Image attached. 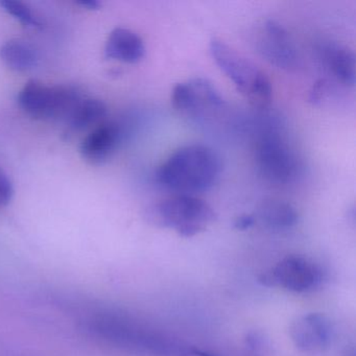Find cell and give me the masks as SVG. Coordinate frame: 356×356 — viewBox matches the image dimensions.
Wrapping results in <instances>:
<instances>
[{
    "instance_id": "1",
    "label": "cell",
    "mask_w": 356,
    "mask_h": 356,
    "mask_svg": "<svg viewBox=\"0 0 356 356\" xmlns=\"http://www.w3.org/2000/svg\"><path fill=\"white\" fill-rule=\"evenodd\" d=\"M88 332L101 343L134 356H193L195 347L113 312H93L85 322Z\"/></svg>"
},
{
    "instance_id": "2",
    "label": "cell",
    "mask_w": 356,
    "mask_h": 356,
    "mask_svg": "<svg viewBox=\"0 0 356 356\" xmlns=\"http://www.w3.org/2000/svg\"><path fill=\"white\" fill-rule=\"evenodd\" d=\"M222 163L218 154L201 145L181 147L161 164L156 179L177 195H193L211 188L220 178Z\"/></svg>"
},
{
    "instance_id": "3",
    "label": "cell",
    "mask_w": 356,
    "mask_h": 356,
    "mask_svg": "<svg viewBox=\"0 0 356 356\" xmlns=\"http://www.w3.org/2000/svg\"><path fill=\"white\" fill-rule=\"evenodd\" d=\"M210 54L236 90L254 107L266 108L272 102V83L266 74L222 39L212 38Z\"/></svg>"
},
{
    "instance_id": "4",
    "label": "cell",
    "mask_w": 356,
    "mask_h": 356,
    "mask_svg": "<svg viewBox=\"0 0 356 356\" xmlns=\"http://www.w3.org/2000/svg\"><path fill=\"white\" fill-rule=\"evenodd\" d=\"M149 216L156 224L172 229L180 236L193 237L216 220V212L195 195H176L152 206Z\"/></svg>"
},
{
    "instance_id": "5",
    "label": "cell",
    "mask_w": 356,
    "mask_h": 356,
    "mask_svg": "<svg viewBox=\"0 0 356 356\" xmlns=\"http://www.w3.org/2000/svg\"><path fill=\"white\" fill-rule=\"evenodd\" d=\"M83 97L80 89L72 85L49 86L32 80L20 90L18 104L35 120H66Z\"/></svg>"
},
{
    "instance_id": "6",
    "label": "cell",
    "mask_w": 356,
    "mask_h": 356,
    "mask_svg": "<svg viewBox=\"0 0 356 356\" xmlns=\"http://www.w3.org/2000/svg\"><path fill=\"white\" fill-rule=\"evenodd\" d=\"M322 268L301 256H287L266 272L260 275L258 281L264 286H279L293 293L314 291L322 283Z\"/></svg>"
},
{
    "instance_id": "7",
    "label": "cell",
    "mask_w": 356,
    "mask_h": 356,
    "mask_svg": "<svg viewBox=\"0 0 356 356\" xmlns=\"http://www.w3.org/2000/svg\"><path fill=\"white\" fill-rule=\"evenodd\" d=\"M258 170L273 184H287L297 176L299 162L282 136L268 132L262 136L256 152Z\"/></svg>"
},
{
    "instance_id": "8",
    "label": "cell",
    "mask_w": 356,
    "mask_h": 356,
    "mask_svg": "<svg viewBox=\"0 0 356 356\" xmlns=\"http://www.w3.org/2000/svg\"><path fill=\"white\" fill-rule=\"evenodd\" d=\"M172 107L193 120H204L216 114L225 105L216 87L206 79L197 78L179 83L172 91Z\"/></svg>"
},
{
    "instance_id": "9",
    "label": "cell",
    "mask_w": 356,
    "mask_h": 356,
    "mask_svg": "<svg viewBox=\"0 0 356 356\" xmlns=\"http://www.w3.org/2000/svg\"><path fill=\"white\" fill-rule=\"evenodd\" d=\"M289 335L300 351L320 353L330 346L332 327L324 314L312 312L298 316L289 327Z\"/></svg>"
},
{
    "instance_id": "10",
    "label": "cell",
    "mask_w": 356,
    "mask_h": 356,
    "mask_svg": "<svg viewBox=\"0 0 356 356\" xmlns=\"http://www.w3.org/2000/svg\"><path fill=\"white\" fill-rule=\"evenodd\" d=\"M258 49L260 55L276 67L289 70L297 66L295 44L287 31L274 20L264 24L258 39Z\"/></svg>"
},
{
    "instance_id": "11",
    "label": "cell",
    "mask_w": 356,
    "mask_h": 356,
    "mask_svg": "<svg viewBox=\"0 0 356 356\" xmlns=\"http://www.w3.org/2000/svg\"><path fill=\"white\" fill-rule=\"evenodd\" d=\"M318 58L326 72L332 76L333 82L345 88L355 84V56L353 51L334 41H326L318 47Z\"/></svg>"
},
{
    "instance_id": "12",
    "label": "cell",
    "mask_w": 356,
    "mask_h": 356,
    "mask_svg": "<svg viewBox=\"0 0 356 356\" xmlns=\"http://www.w3.org/2000/svg\"><path fill=\"white\" fill-rule=\"evenodd\" d=\"M120 139L122 130L116 122H102L81 143V155L89 163H104L113 155Z\"/></svg>"
},
{
    "instance_id": "13",
    "label": "cell",
    "mask_w": 356,
    "mask_h": 356,
    "mask_svg": "<svg viewBox=\"0 0 356 356\" xmlns=\"http://www.w3.org/2000/svg\"><path fill=\"white\" fill-rule=\"evenodd\" d=\"M145 53L143 39L128 29L118 28L112 31L106 42V57L122 63H138Z\"/></svg>"
},
{
    "instance_id": "14",
    "label": "cell",
    "mask_w": 356,
    "mask_h": 356,
    "mask_svg": "<svg viewBox=\"0 0 356 356\" xmlns=\"http://www.w3.org/2000/svg\"><path fill=\"white\" fill-rule=\"evenodd\" d=\"M256 216L266 226L278 230L291 228L299 220L297 210L291 204L277 199L264 200L258 206Z\"/></svg>"
},
{
    "instance_id": "15",
    "label": "cell",
    "mask_w": 356,
    "mask_h": 356,
    "mask_svg": "<svg viewBox=\"0 0 356 356\" xmlns=\"http://www.w3.org/2000/svg\"><path fill=\"white\" fill-rule=\"evenodd\" d=\"M0 59L14 72H26L37 65L38 55L26 41L13 39L0 47Z\"/></svg>"
},
{
    "instance_id": "16",
    "label": "cell",
    "mask_w": 356,
    "mask_h": 356,
    "mask_svg": "<svg viewBox=\"0 0 356 356\" xmlns=\"http://www.w3.org/2000/svg\"><path fill=\"white\" fill-rule=\"evenodd\" d=\"M107 115V106L101 99L83 97L66 122L74 131H83L99 124Z\"/></svg>"
},
{
    "instance_id": "17",
    "label": "cell",
    "mask_w": 356,
    "mask_h": 356,
    "mask_svg": "<svg viewBox=\"0 0 356 356\" xmlns=\"http://www.w3.org/2000/svg\"><path fill=\"white\" fill-rule=\"evenodd\" d=\"M339 86L341 85L337 83L330 82L328 80L318 81L310 91V103L318 106L330 105L331 102L337 97V93L339 92L337 90Z\"/></svg>"
},
{
    "instance_id": "18",
    "label": "cell",
    "mask_w": 356,
    "mask_h": 356,
    "mask_svg": "<svg viewBox=\"0 0 356 356\" xmlns=\"http://www.w3.org/2000/svg\"><path fill=\"white\" fill-rule=\"evenodd\" d=\"M0 7L24 26H39L38 20L29 9L28 6L24 5V3L14 1V0H5V1H0Z\"/></svg>"
},
{
    "instance_id": "19",
    "label": "cell",
    "mask_w": 356,
    "mask_h": 356,
    "mask_svg": "<svg viewBox=\"0 0 356 356\" xmlns=\"http://www.w3.org/2000/svg\"><path fill=\"white\" fill-rule=\"evenodd\" d=\"M245 346L248 352L253 356H264L268 350L266 337L257 331L248 333L245 339Z\"/></svg>"
},
{
    "instance_id": "20",
    "label": "cell",
    "mask_w": 356,
    "mask_h": 356,
    "mask_svg": "<svg viewBox=\"0 0 356 356\" xmlns=\"http://www.w3.org/2000/svg\"><path fill=\"white\" fill-rule=\"evenodd\" d=\"M14 188L5 170L0 168V207H5L13 197Z\"/></svg>"
},
{
    "instance_id": "21",
    "label": "cell",
    "mask_w": 356,
    "mask_h": 356,
    "mask_svg": "<svg viewBox=\"0 0 356 356\" xmlns=\"http://www.w3.org/2000/svg\"><path fill=\"white\" fill-rule=\"evenodd\" d=\"M255 216H251V214H243L235 220L234 227L237 230H247L255 224Z\"/></svg>"
},
{
    "instance_id": "22",
    "label": "cell",
    "mask_w": 356,
    "mask_h": 356,
    "mask_svg": "<svg viewBox=\"0 0 356 356\" xmlns=\"http://www.w3.org/2000/svg\"><path fill=\"white\" fill-rule=\"evenodd\" d=\"M76 3L87 10H97L101 7V3L97 0H81Z\"/></svg>"
},
{
    "instance_id": "23",
    "label": "cell",
    "mask_w": 356,
    "mask_h": 356,
    "mask_svg": "<svg viewBox=\"0 0 356 356\" xmlns=\"http://www.w3.org/2000/svg\"><path fill=\"white\" fill-rule=\"evenodd\" d=\"M341 356H355V349H354V347L347 348V350L343 352Z\"/></svg>"
}]
</instances>
